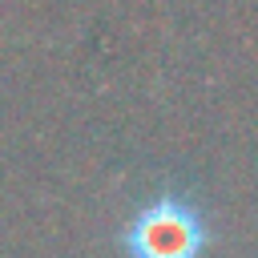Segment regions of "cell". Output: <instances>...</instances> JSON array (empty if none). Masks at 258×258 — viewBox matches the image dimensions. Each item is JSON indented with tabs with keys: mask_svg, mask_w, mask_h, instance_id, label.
Instances as JSON below:
<instances>
[{
	"mask_svg": "<svg viewBox=\"0 0 258 258\" xmlns=\"http://www.w3.org/2000/svg\"><path fill=\"white\" fill-rule=\"evenodd\" d=\"M129 258H202L206 222L181 198H157L133 214L125 230Z\"/></svg>",
	"mask_w": 258,
	"mask_h": 258,
	"instance_id": "obj_1",
	"label": "cell"
}]
</instances>
